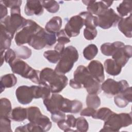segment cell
Listing matches in <instances>:
<instances>
[{
    "mask_svg": "<svg viewBox=\"0 0 132 132\" xmlns=\"http://www.w3.org/2000/svg\"><path fill=\"white\" fill-rule=\"evenodd\" d=\"M68 77L51 68L43 69L39 73V83L47 84L53 93L60 92L67 85Z\"/></svg>",
    "mask_w": 132,
    "mask_h": 132,
    "instance_id": "obj_1",
    "label": "cell"
},
{
    "mask_svg": "<svg viewBox=\"0 0 132 132\" xmlns=\"http://www.w3.org/2000/svg\"><path fill=\"white\" fill-rule=\"evenodd\" d=\"M74 79L83 86L89 94H97L101 92V83L94 78L84 65H79L74 72Z\"/></svg>",
    "mask_w": 132,
    "mask_h": 132,
    "instance_id": "obj_2",
    "label": "cell"
},
{
    "mask_svg": "<svg viewBox=\"0 0 132 132\" xmlns=\"http://www.w3.org/2000/svg\"><path fill=\"white\" fill-rule=\"evenodd\" d=\"M27 19L23 18L21 14L20 6H15L10 8V15L6 16L1 20L5 30L13 38L15 33L23 28L27 24Z\"/></svg>",
    "mask_w": 132,
    "mask_h": 132,
    "instance_id": "obj_3",
    "label": "cell"
},
{
    "mask_svg": "<svg viewBox=\"0 0 132 132\" xmlns=\"http://www.w3.org/2000/svg\"><path fill=\"white\" fill-rule=\"evenodd\" d=\"M101 131H118L122 127L131 125L132 118L131 112L116 113L113 112L105 120Z\"/></svg>",
    "mask_w": 132,
    "mask_h": 132,
    "instance_id": "obj_4",
    "label": "cell"
},
{
    "mask_svg": "<svg viewBox=\"0 0 132 132\" xmlns=\"http://www.w3.org/2000/svg\"><path fill=\"white\" fill-rule=\"evenodd\" d=\"M78 58V53L75 47L71 45L65 47L54 70L62 74L68 73L71 70Z\"/></svg>",
    "mask_w": 132,
    "mask_h": 132,
    "instance_id": "obj_5",
    "label": "cell"
},
{
    "mask_svg": "<svg viewBox=\"0 0 132 132\" xmlns=\"http://www.w3.org/2000/svg\"><path fill=\"white\" fill-rule=\"evenodd\" d=\"M56 41L55 33L48 32L41 27L40 30L32 35L28 44L34 49L40 50L45 47L52 46L56 43Z\"/></svg>",
    "mask_w": 132,
    "mask_h": 132,
    "instance_id": "obj_6",
    "label": "cell"
},
{
    "mask_svg": "<svg viewBox=\"0 0 132 132\" xmlns=\"http://www.w3.org/2000/svg\"><path fill=\"white\" fill-rule=\"evenodd\" d=\"M9 65L13 73L39 84L40 71L34 69L25 61L16 58L10 63Z\"/></svg>",
    "mask_w": 132,
    "mask_h": 132,
    "instance_id": "obj_7",
    "label": "cell"
},
{
    "mask_svg": "<svg viewBox=\"0 0 132 132\" xmlns=\"http://www.w3.org/2000/svg\"><path fill=\"white\" fill-rule=\"evenodd\" d=\"M121 17L117 14L113 9L108 8L100 14L94 16V23L96 27L98 26L104 29L116 26Z\"/></svg>",
    "mask_w": 132,
    "mask_h": 132,
    "instance_id": "obj_8",
    "label": "cell"
},
{
    "mask_svg": "<svg viewBox=\"0 0 132 132\" xmlns=\"http://www.w3.org/2000/svg\"><path fill=\"white\" fill-rule=\"evenodd\" d=\"M27 109L28 120L39 125L43 131H48L52 127V122L46 116L42 114L40 109L36 106H30Z\"/></svg>",
    "mask_w": 132,
    "mask_h": 132,
    "instance_id": "obj_9",
    "label": "cell"
},
{
    "mask_svg": "<svg viewBox=\"0 0 132 132\" xmlns=\"http://www.w3.org/2000/svg\"><path fill=\"white\" fill-rule=\"evenodd\" d=\"M39 25L33 20L27 19L26 25L19 31L17 32L14 38L15 42L18 46L28 43L34 34L41 28Z\"/></svg>",
    "mask_w": 132,
    "mask_h": 132,
    "instance_id": "obj_10",
    "label": "cell"
},
{
    "mask_svg": "<svg viewBox=\"0 0 132 132\" xmlns=\"http://www.w3.org/2000/svg\"><path fill=\"white\" fill-rule=\"evenodd\" d=\"M129 87L126 80L117 81L111 78H108L103 82L101 88L107 95L112 96L123 92Z\"/></svg>",
    "mask_w": 132,
    "mask_h": 132,
    "instance_id": "obj_11",
    "label": "cell"
},
{
    "mask_svg": "<svg viewBox=\"0 0 132 132\" xmlns=\"http://www.w3.org/2000/svg\"><path fill=\"white\" fill-rule=\"evenodd\" d=\"M84 25V19L79 14L76 15L69 20L64 30L70 38L76 37L79 34L80 30Z\"/></svg>",
    "mask_w": 132,
    "mask_h": 132,
    "instance_id": "obj_12",
    "label": "cell"
},
{
    "mask_svg": "<svg viewBox=\"0 0 132 132\" xmlns=\"http://www.w3.org/2000/svg\"><path fill=\"white\" fill-rule=\"evenodd\" d=\"M132 47L130 45H124L118 47L112 55V59L122 68L124 67L131 57Z\"/></svg>",
    "mask_w": 132,
    "mask_h": 132,
    "instance_id": "obj_13",
    "label": "cell"
},
{
    "mask_svg": "<svg viewBox=\"0 0 132 132\" xmlns=\"http://www.w3.org/2000/svg\"><path fill=\"white\" fill-rule=\"evenodd\" d=\"M82 2L87 6L88 12L96 15L107 10L113 3V1H82Z\"/></svg>",
    "mask_w": 132,
    "mask_h": 132,
    "instance_id": "obj_14",
    "label": "cell"
},
{
    "mask_svg": "<svg viewBox=\"0 0 132 132\" xmlns=\"http://www.w3.org/2000/svg\"><path fill=\"white\" fill-rule=\"evenodd\" d=\"M64 100L65 98L62 95L53 93L51 97L43 100V104L47 110L52 114L61 110Z\"/></svg>",
    "mask_w": 132,
    "mask_h": 132,
    "instance_id": "obj_15",
    "label": "cell"
},
{
    "mask_svg": "<svg viewBox=\"0 0 132 132\" xmlns=\"http://www.w3.org/2000/svg\"><path fill=\"white\" fill-rule=\"evenodd\" d=\"M15 96L18 101L22 105H27L31 102L34 98L31 86H19L15 90Z\"/></svg>",
    "mask_w": 132,
    "mask_h": 132,
    "instance_id": "obj_16",
    "label": "cell"
},
{
    "mask_svg": "<svg viewBox=\"0 0 132 132\" xmlns=\"http://www.w3.org/2000/svg\"><path fill=\"white\" fill-rule=\"evenodd\" d=\"M87 69L91 76L98 81L103 82L105 79L104 68L103 64L98 60L91 61L88 64Z\"/></svg>",
    "mask_w": 132,
    "mask_h": 132,
    "instance_id": "obj_17",
    "label": "cell"
},
{
    "mask_svg": "<svg viewBox=\"0 0 132 132\" xmlns=\"http://www.w3.org/2000/svg\"><path fill=\"white\" fill-rule=\"evenodd\" d=\"M27 15H40L44 11L43 7L40 1H27L24 8Z\"/></svg>",
    "mask_w": 132,
    "mask_h": 132,
    "instance_id": "obj_18",
    "label": "cell"
},
{
    "mask_svg": "<svg viewBox=\"0 0 132 132\" xmlns=\"http://www.w3.org/2000/svg\"><path fill=\"white\" fill-rule=\"evenodd\" d=\"M132 101L131 87H129L123 92L114 96V102L115 104L120 108L125 107Z\"/></svg>",
    "mask_w": 132,
    "mask_h": 132,
    "instance_id": "obj_19",
    "label": "cell"
},
{
    "mask_svg": "<svg viewBox=\"0 0 132 132\" xmlns=\"http://www.w3.org/2000/svg\"><path fill=\"white\" fill-rule=\"evenodd\" d=\"M119 30L127 38L132 36V17L131 14L126 18H121L118 23Z\"/></svg>",
    "mask_w": 132,
    "mask_h": 132,
    "instance_id": "obj_20",
    "label": "cell"
},
{
    "mask_svg": "<svg viewBox=\"0 0 132 132\" xmlns=\"http://www.w3.org/2000/svg\"><path fill=\"white\" fill-rule=\"evenodd\" d=\"M34 98L43 99L50 97L51 90L49 86L46 83H39V86H31Z\"/></svg>",
    "mask_w": 132,
    "mask_h": 132,
    "instance_id": "obj_21",
    "label": "cell"
},
{
    "mask_svg": "<svg viewBox=\"0 0 132 132\" xmlns=\"http://www.w3.org/2000/svg\"><path fill=\"white\" fill-rule=\"evenodd\" d=\"M82 108V103L78 100H70L65 98L64 102L61 109V111L64 113H77L81 111Z\"/></svg>",
    "mask_w": 132,
    "mask_h": 132,
    "instance_id": "obj_22",
    "label": "cell"
},
{
    "mask_svg": "<svg viewBox=\"0 0 132 132\" xmlns=\"http://www.w3.org/2000/svg\"><path fill=\"white\" fill-rule=\"evenodd\" d=\"M104 68L107 73L112 76L118 75L122 70V67L112 59H107L105 61Z\"/></svg>",
    "mask_w": 132,
    "mask_h": 132,
    "instance_id": "obj_23",
    "label": "cell"
},
{
    "mask_svg": "<svg viewBox=\"0 0 132 132\" xmlns=\"http://www.w3.org/2000/svg\"><path fill=\"white\" fill-rule=\"evenodd\" d=\"M1 47L0 52H5L6 50L10 48L11 40L13 39L11 36L5 30L3 24H1Z\"/></svg>",
    "mask_w": 132,
    "mask_h": 132,
    "instance_id": "obj_24",
    "label": "cell"
},
{
    "mask_svg": "<svg viewBox=\"0 0 132 132\" xmlns=\"http://www.w3.org/2000/svg\"><path fill=\"white\" fill-rule=\"evenodd\" d=\"M124 45V43L121 41H116L112 43H105L101 45V51L103 55L107 56H111L118 47Z\"/></svg>",
    "mask_w": 132,
    "mask_h": 132,
    "instance_id": "obj_25",
    "label": "cell"
},
{
    "mask_svg": "<svg viewBox=\"0 0 132 132\" xmlns=\"http://www.w3.org/2000/svg\"><path fill=\"white\" fill-rule=\"evenodd\" d=\"M62 23V19L60 16H54L47 22L45 26V29L50 32L57 33L60 30Z\"/></svg>",
    "mask_w": 132,
    "mask_h": 132,
    "instance_id": "obj_26",
    "label": "cell"
},
{
    "mask_svg": "<svg viewBox=\"0 0 132 132\" xmlns=\"http://www.w3.org/2000/svg\"><path fill=\"white\" fill-rule=\"evenodd\" d=\"M1 90L2 92L5 88L13 87L17 82V78L13 74H7L1 78Z\"/></svg>",
    "mask_w": 132,
    "mask_h": 132,
    "instance_id": "obj_27",
    "label": "cell"
},
{
    "mask_svg": "<svg viewBox=\"0 0 132 132\" xmlns=\"http://www.w3.org/2000/svg\"><path fill=\"white\" fill-rule=\"evenodd\" d=\"M10 118L14 121H23L27 118V109L21 107L14 108L11 111Z\"/></svg>",
    "mask_w": 132,
    "mask_h": 132,
    "instance_id": "obj_28",
    "label": "cell"
},
{
    "mask_svg": "<svg viewBox=\"0 0 132 132\" xmlns=\"http://www.w3.org/2000/svg\"><path fill=\"white\" fill-rule=\"evenodd\" d=\"M117 10L120 16L122 18L131 14L132 11L131 1H123L117 7Z\"/></svg>",
    "mask_w": 132,
    "mask_h": 132,
    "instance_id": "obj_29",
    "label": "cell"
},
{
    "mask_svg": "<svg viewBox=\"0 0 132 132\" xmlns=\"http://www.w3.org/2000/svg\"><path fill=\"white\" fill-rule=\"evenodd\" d=\"M11 104L7 98H1L0 102V116L2 117H8L11 112Z\"/></svg>",
    "mask_w": 132,
    "mask_h": 132,
    "instance_id": "obj_30",
    "label": "cell"
},
{
    "mask_svg": "<svg viewBox=\"0 0 132 132\" xmlns=\"http://www.w3.org/2000/svg\"><path fill=\"white\" fill-rule=\"evenodd\" d=\"M98 53V48L94 44H89L83 51V55L85 58L88 60L93 59Z\"/></svg>",
    "mask_w": 132,
    "mask_h": 132,
    "instance_id": "obj_31",
    "label": "cell"
},
{
    "mask_svg": "<svg viewBox=\"0 0 132 132\" xmlns=\"http://www.w3.org/2000/svg\"><path fill=\"white\" fill-rule=\"evenodd\" d=\"M86 102L88 107L94 109L97 108L101 105L100 98L95 94H89L86 97Z\"/></svg>",
    "mask_w": 132,
    "mask_h": 132,
    "instance_id": "obj_32",
    "label": "cell"
},
{
    "mask_svg": "<svg viewBox=\"0 0 132 132\" xmlns=\"http://www.w3.org/2000/svg\"><path fill=\"white\" fill-rule=\"evenodd\" d=\"M112 112L113 111L109 108L102 107L97 110H96L92 118L95 119H99L105 121Z\"/></svg>",
    "mask_w": 132,
    "mask_h": 132,
    "instance_id": "obj_33",
    "label": "cell"
},
{
    "mask_svg": "<svg viewBox=\"0 0 132 132\" xmlns=\"http://www.w3.org/2000/svg\"><path fill=\"white\" fill-rule=\"evenodd\" d=\"M79 15L84 20V25L88 28H96L94 23V16L88 11L80 12Z\"/></svg>",
    "mask_w": 132,
    "mask_h": 132,
    "instance_id": "obj_34",
    "label": "cell"
},
{
    "mask_svg": "<svg viewBox=\"0 0 132 132\" xmlns=\"http://www.w3.org/2000/svg\"><path fill=\"white\" fill-rule=\"evenodd\" d=\"M44 57L51 63H57L61 57V54L56 50H48L44 52Z\"/></svg>",
    "mask_w": 132,
    "mask_h": 132,
    "instance_id": "obj_35",
    "label": "cell"
},
{
    "mask_svg": "<svg viewBox=\"0 0 132 132\" xmlns=\"http://www.w3.org/2000/svg\"><path fill=\"white\" fill-rule=\"evenodd\" d=\"M15 131H23V132H33V131H41L43 132L41 128L38 125L30 122L24 126H20L18 127Z\"/></svg>",
    "mask_w": 132,
    "mask_h": 132,
    "instance_id": "obj_36",
    "label": "cell"
},
{
    "mask_svg": "<svg viewBox=\"0 0 132 132\" xmlns=\"http://www.w3.org/2000/svg\"><path fill=\"white\" fill-rule=\"evenodd\" d=\"M41 2L43 8L50 13H56L59 9V5L56 1H41Z\"/></svg>",
    "mask_w": 132,
    "mask_h": 132,
    "instance_id": "obj_37",
    "label": "cell"
},
{
    "mask_svg": "<svg viewBox=\"0 0 132 132\" xmlns=\"http://www.w3.org/2000/svg\"><path fill=\"white\" fill-rule=\"evenodd\" d=\"M16 57L19 59H26L31 55V50L26 46H21L15 50Z\"/></svg>",
    "mask_w": 132,
    "mask_h": 132,
    "instance_id": "obj_38",
    "label": "cell"
},
{
    "mask_svg": "<svg viewBox=\"0 0 132 132\" xmlns=\"http://www.w3.org/2000/svg\"><path fill=\"white\" fill-rule=\"evenodd\" d=\"M75 127L77 131L86 132L88 130L89 124L86 119L82 116L76 119Z\"/></svg>",
    "mask_w": 132,
    "mask_h": 132,
    "instance_id": "obj_39",
    "label": "cell"
},
{
    "mask_svg": "<svg viewBox=\"0 0 132 132\" xmlns=\"http://www.w3.org/2000/svg\"><path fill=\"white\" fill-rule=\"evenodd\" d=\"M0 130L2 132H11V121L8 117H1Z\"/></svg>",
    "mask_w": 132,
    "mask_h": 132,
    "instance_id": "obj_40",
    "label": "cell"
},
{
    "mask_svg": "<svg viewBox=\"0 0 132 132\" xmlns=\"http://www.w3.org/2000/svg\"><path fill=\"white\" fill-rule=\"evenodd\" d=\"M56 36L57 37V41L59 43L65 45L70 42V37L67 35L64 29L60 30L56 33Z\"/></svg>",
    "mask_w": 132,
    "mask_h": 132,
    "instance_id": "obj_41",
    "label": "cell"
},
{
    "mask_svg": "<svg viewBox=\"0 0 132 132\" xmlns=\"http://www.w3.org/2000/svg\"><path fill=\"white\" fill-rule=\"evenodd\" d=\"M97 31L96 28L85 27L84 30V36L87 40H92L97 36Z\"/></svg>",
    "mask_w": 132,
    "mask_h": 132,
    "instance_id": "obj_42",
    "label": "cell"
},
{
    "mask_svg": "<svg viewBox=\"0 0 132 132\" xmlns=\"http://www.w3.org/2000/svg\"><path fill=\"white\" fill-rule=\"evenodd\" d=\"M16 57L15 52L14 50L9 48L7 50L4 54L5 61L9 64L14 61Z\"/></svg>",
    "mask_w": 132,
    "mask_h": 132,
    "instance_id": "obj_43",
    "label": "cell"
},
{
    "mask_svg": "<svg viewBox=\"0 0 132 132\" xmlns=\"http://www.w3.org/2000/svg\"><path fill=\"white\" fill-rule=\"evenodd\" d=\"M65 118L66 116L65 114V113L61 111L52 113L51 116L52 120L55 123H57L59 121L65 119Z\"/></svg>",
    "mask_w": 132,
    "mask_h": 132,
    "instance_id": "obj_44",
    "label": "cell"
},
{
    "mask_svg": "<svg viewBox=\"0 0 132 132\" xmlns=\"http://www.w3.org/2000/svg\"><path fill=\"white\" fill-rule=\"evenodd\" d=\"M0 2L2 3L5 6L8 8H11L15 6L21 5L22 3V1L20 0H7V1H1Z\"/></svg>",
    "mask_w": 132,
    "mask_h": 132,
    "instance_id": "obj_45",
    "label": "cell"
},
{
    "mask_svg": "<svg viewBox=\"0 0 132 132\" xmlns=\"http://www.w3.org/2000/svg\"><path fill=\"white\" fill-rule=\"evenodd\" d=\"M96 111L95 109L89 107L86 108L82 110L80 112V116H86V117H93Z\"/></svg>",
    "mask_w": 132,
    "mask_h": 132,
    "instance_id": "obj_46",
    "label": "cell"
},
{
    "mask_svg": "<svg viewBox=\"0 0 132 132\" xmlns=\"http://www.w3.org/2000/svg\"><path fill=\"white\" fill-rule=\"evenodd\" d=\"M57 123L59 128L64 131H68V130L71 128L65 119L59 121Z\"/></svg>",
    "mask_w": 132,
    "mask_h": 132,
    "instance_id": "obj_47",
    "label": "cell"
},
{
    "mask_svg": "<svg viewBox=\"0 0 132 132\" xmlns=\"http://www.w3.org/2000/svg\"><path fill=\"white\" fill-rule=\"evenodd\" d=\"M67 121L71 128H75L76 127V119L72 114H68L67 115Z\"/></svg>",
    "mask_w": 132,
    "mask_h": 132,
    "instance_id": "obj_48",
    "label": "cell"
},
{
    "mask_svg": "<svg viewBox=\"0 0 132 132\" xmlns=\"http://www.w3.org/2000/svg\"><path fill=\"white\" fill-rule=\"evenodd\" d=\"M7 7L5 6L2 3L0 2V12H1V20L4 19L8 13Z\"/></svg>",
    "mask_w": 132,
    "mask_h": 132,
    "instance_id": "obj_49",
    "label": "cell"
},
{
    "mask_svg": "<svg viewBox=\"0 0 132 132\" xmlns=\"http://www.w3.org/2000/svg\"><path fill=\"white\" fill-rule=\"evenodd\" d=\"M69 85L72 88H74L75 89H80L82 87L80 84H79L78 82L76 81L74 79H72L70 80Z\"/></svg>",
    "mask_w": 132,
    "mask_h": 132,
    "instance_id": "obj_50",
    "label": "cell"
},
{
    "mask_svg": "<svg viewBox=\"0 0 132 132\" xmlns=\"http://www.w3.org/2000/svg\"><path fill=\"white\" fill-rule=\"evenodd\" d=\"M54 48L55 50H56L57 51H58L59 53H60L61 54L64 51V50L65 49V46H64V45L58 43L55 45Z\"/></svg>",
    "mask_w": 132,
    "mask_h": 132,
    "instance_id": "obj_51",
    "label": "cell"
}]
</instances>
